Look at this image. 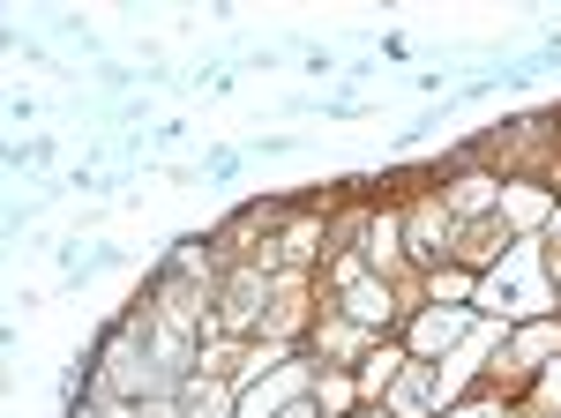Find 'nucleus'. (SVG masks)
<instances>
[{
	"mask_svg": "<svg viewBox=\"0 0 561 418\" xmlns=\"http://www.w3.org/2000/svg\"><path fill=\"white\" fill-rule=\"evenodd\" d=\"M486 306H494V314H502V306H510V314H531V306H547V285H539V247H517L510 254V269H494V277H486Z\"/></svg>",
	"mask_w": 561,
	"mask_h": 418,
	"instance_id": "obj_1",
	"label": "nucleus"
},
{
	"mask_svg": "<svg viewBox=\"0 0 561 418\" xmlns=\"http://www.w3.org/2000/svg\"><path fill=\"white\" fill-rule=\"evenodd\" d=\"M345 299H352V314H359V322H382V314H389V299L375 292L359 269H345Z\"/></svg>",
	"mask_w": 561,
	"mask_h": 418,
	"instance_id": "obj_2",
	"label": "nucleus"
},
{
	"mask_svg": "<svg viewBox=\"0 0 561 418\" xmlns=\"http://www.w3.org/2000/svg\"><path fill=\"white\" fill-rule=\"evenodd\" d=\"M449 336H465V314H427L420 322V351H442Z\"/></svg>",
	"mask_w": 561,
	"mask_h": 418,
	"instance_id": "obj_3",
	"label": "nucleus"
},
{
	"mask_svg": "<svg viewBox=\"0 0 561 418\" xmlns=\"http://www.w3.org/2000/svg\"><path fill=\"white\" fill-rule=\"evenodd\" d=\"M187 418H225V388H187Z\"/></svg>",
	"mask_w": 561,
	"mask_h": 418,
	"instance_id": "obj_4",
	"label": "nucleus"
},
{
	"mask_svg": "<svg viewBox=\"0 0 561 418\" xmlns=\"http://www.w3.org/2000/svg\"><path fill=\"white\" fill-rule=\"evenodd\" d=\"M494 202V179H465V187H457V209H486Z\"/></svg>",
	"mask_w": 561,
	"mask_h": 418,
	"instance_id": "obj_5",
	"label": "nucleus"
},
{
	"mask_svg": "<svg viewBox=\"0 0 561 418\" xmlns=\"http://www.w3.org/2000/svg\"><path fill=\"white\" fill-rule=\"evenodd\" d=\"M547 396H554V404H561V367H554V374H547Z\"/></svg>",
	"mask_w": 561,
	"mask_h": 418,
	"instance_id": "obj_6",
	"label": "nucleus"
},
{
	"mask_svg": "<svg viewBox=\"0 0 561 418\" xmlns=\"http://www.w3.org/2000/svg\"><path fill=\"white\" fill-rule=\"evenodd\" d=\"M457 418H502V411H457Z\"/></svg>",
	"mask_w": 561,
	"mask_h": 418,
	"instance_id": "obj_7",
	"label": "nucleus"
}]
</instances>
